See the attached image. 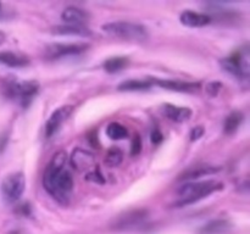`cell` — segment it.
<instances>
[{"mask_svg": "<svg viewBox=\"0 0 250 234\" xmlns=\"http://www.w3.org/2000/svg\"><path fill=\"white\" fill-rule=\"evenodd\" d=\"M153 87L151 79H128L120 83L117 89L120 92H142V90H148Z\"/></svg>", "mask_w": 250, "mask_h": 234, "instance_id": "obj_17", "label": "cell"}, {"mask_svg": "<svg viewBox=\"0 0 250 234\" xmlns=\"http://www.w3.org/2000/svg\"><path fill=\"white\" fill-rule=\"evenodd\" d=\"M26 188V178L23 173L16 172L6 176L2 180L1 190L4 197L10 202H15L22 196Z\"/></svg>", "mask_w": 250, "mask_h": 234, "instance_id": "obj_7", "label": "cell"}, {"mask_svg": "<svg viewBox=\"0 0 250 234\" xmlns=\"http://www.w3.org/2000/svg\"><path fill=\"white\" fill-rule=\"evenodd\" d=\"M231 223L226 219H215L200 229V234H225L231 229Z\"/></svg>", "mask_w": 250, "mask_h": 234, "instance_id": "obj_19", "label": "cell"}, {"mask_svg": "<svg viewBox=\"0 0 250 234\" xmlns=\"http://www.w3.org/2000/svg\"><path fill=\"white\" fill-rule=\"evenodd\" d=\"M61 19L67 24H76V26H84L90 19V15L85 10L76 6H68L61 14Z\"/></svg>", "mask_w": 250, "mask_h": 234, "instance_id": "obj_13", "label": "cell"}, {"mask_svg": "<svg viewBox=\"0 0 250 234\" xmlns=\"http://www.w3.org/2000/svg\"><path fill=\"white\" fill-rule=\"evenodd\" d=\"M163 139H164L163 133H161L159 129L155 128L153 132H151V141H153L154 144H159Z\"/></svg>", "mask_w": 250, "mask_h": 234, "instance_id": "obj_28", "label": "cell"}, {"mask_svg": "<svg viewBox=\"0 0 250 234\" xmlns=\"http://www.w3.org/2000/svg\"><path fill=\"white\" fill-rule=\"evenodd\" d=\"M102 29L109 36L126 39V40L143 41L148 38V31L146 27L139 23H134V22H110V23L104 24Z\"/></svg>", "mask_w": 250, "mask_h": 234, "instance_id": "obj_3", "label": "cell"}, {"mask_svg": "<svg viewBox=\"0 0 250 234\" xmlns=\"http://www.w3.org/2000/svg\"><path fill=\"white\" fill-rule=\"evenodd\" d=\"M87 179L92 180V182H97V183H104V179H103L102 175H100L99 170H95L94 172H90L87 175Z\"/></svg>", "mask_w": 250, "mask_h": 234, "instance_id": "obj_27", "label": "cell"}, {"mask_svg": "<svg viewBox=\"0 0 250 234\" xmlns=\"http://www.w3.org/2000/svg\"><path fill=\"white\" fill-rule=\"evenodd\" d=\"M181 22L185 26L192 27V28H198V27H204L211 22V17L205 14H199L195 11H187L182 12L180 16Z\"/></svg>", "mask_w": 250, "mask_h": 234, "instance_id": "obj_14", "label": "cell"}, {"mask_svg": "<svg viewBox=\"0 0 250 234\" xmlns=\"http://www.w3.org/2000/svg\"><path fill=\"white\" fill-rule=\"evenodd\" d=\"M224 184L217 180H205V182H188L183 184L178 189L180 200L175 204V206H187V205L194 204L199 200L204 199L208 195L221 190Z\"/></svg>", "mask_w": 250, "mask_h": 234, "instance_id": "obj_2", "label": "cell"}, {"mask_svg": "<svg viewBox=\"0 0 250 234\" xmlns=\"http://www.w3.org/2000/svg\"><path fill=\"white\" fill-rule=\"evenodd\" d=\"M163 111L168 119L173 122H186L192 116V110L185 106H176V105L165 104L163 106Z\"/></svg>", "mask_w": 250, "mask_h": 234, "instance_id": "obj_15", "label": "cell"}, {"mask_svg": "<svg viewBox=\"0 0 250 234\" xmlns=\"http://www.w3.org/2000/svg\"><path fill=\"white\" fill-rule=\"evenodd\" d=\"M106 136L114 140H121V139H126L128 136V131L124 124L114 122V123H110L107 126Z\"/></svg>", "mask_w": 250, "mask_h": 234, "instance_id": "obj_22", "label": "cell"}, {"mask_svg": "<svg viewBox=\"0 0 250 234\" xmlns=\"http://www.w3.org/2000/svg\"><path fill=\"white\" fill-rule=\"evenodd\" d=\"M5 39H6V36H5V33H2V32L0 31V45H1V44L4 43Z\"/></svg>", "mask_w": 250, "mask_h": 234, "instance_id": "obj_29", "label": "cell"}, {"mask_svg": "<svg viewBox=\"0 0 250 234\" xmlns=\"http://www.w3.org/2000/svg\"><path fill=\"white\" fill-rule=\"evenodd\" d=\"M204 133H205L204 127H203V126H195L194 128L190 131V134H189L190 140H192V141L198 140V139H200L203 136H204Z\"/></svg>", "mask_w": 250, "mask_h": 234, "instance_id": "obj_24", "label": "cell"}, {"mask_svg": "<svg viewBox=\"0 0 250 234\" xmlns=\"http://www.w3.org/2000/svg\"><path fill=\"white\" fill-rule=\"evenodd\" d=\"M122 158H124V153L116 146H112L111 149L107 150L106 156H105V163L109 167H116L122 162Z\"/></svg>", "mask_w": 250, "mask_h": 234, "instance_id": "obj_23", "label": "cell"}, {"mask_svg": "<svg viewBox=\"0 0 250 234\" xmlns=\"http://www.w3.org/2000/svg\"><path fill=\"white\" fill-rule=\"evenodd\" d=\"M73 107L67 105V106H61L58 110L51 114V116L49 117L48 122L45 124V136L46 138H51L56 132L60 129L61 124L66 121V119L70 117L71 112H72Z\"/></svg>", "mask_w": 250, "mask_h": 234, "instance_id": "obj_9", "label": "cell"}, {"mask_svg": "<svg viewBox=\"0 0 250 234\" xmlns=\"http://www.w3.org/2000/svg\"><path fill=\"white\" fill-rule=\"evenodd\" d=\"M67 155L65 151H58L51 157L43 176V185L46 192L61 205H67L73 190V179L66 170Z\"/></svg>", "mask_w": 250, "mask_h": 234, "instance_id": "obj_1", "label": "cell"}, {"mask_svg": "<svg viewBox=\"0 0 250 234\" xmlns=\"http://www.w3.org/2000/svg\"><path fill=\"white\" fill-rule=\"evenodd\" d=\"M153 85L164 88L167 90L180 93H194L202 88L200 83L195 82H182V80H171V79H159V78H150Z\"/></svg>", "mask_w": 250, "mask_h": 234, "instance_id": "obj_10", "label": "cell"}, {"mask_svg": "<svg viewBox=\"0 0 250 234\" xmlns=\"http://www.w3.org/2000/svg\"><path fill=\"white\" fill-rule=\"evenodd\" d=\"M71 166L78 172H84L95 166V157L92 153L83 149L77 148L72 151L71 155Z\"/></svg>", "mask_w": 250, "mask_h": 234, "instance_id": "obj_11", "label": "cell"}, {"mask_svg": "<svg viewBox=\"0 0 250 234\" xmlns=\"http://www.w3.org/2000/svg\"><path fill=\"white\" fill-rule=\"evenodd\" d=\"M141 150H142V141H141V138H139V136H134L133 141H132L131 155H132V156L138 155V154L141 153Z\"/></svg>", "mask_w": 250, "mask_h": 234, "instance_id": "obj_25", "label": "cell"}, {"mask_svg": "<svg viewBox=\"0 0 250 234\" xmlns=\"http://www.w3.org/2000/svg\"><path fill=\"white\" fill-rule=\"evenodd\" d=\"M220 171H221V167H219V166L197 165L193 166V167H189L185 172L181 173V176L178 177V180H182V182H193V180H197L199 178L205 177V176L215 175V173L220 172Z\"/></svg>", "mask_w": 250, "mask_h": 234, "instance_id": "obj_12", "label": "cell"}, {"mask_svg": "<svg viewBox=\"0 0 250 234\" xmlns=\"http://www.w3.org/2000/svg\"><path fill=\"white\" fill-rule=\"evenodd\" d=\"M89 48L88 44L83 43H71V44H62L55 43L50 44L45 48V56L48 58H59L63 56L70 55H78V54L84 53Z\"/></svg>", "mask_w": 250, "mask_h": 234, "instance_id": "obj_8", "label": "cell"}, {"mask_svg": "<svg viewBox=\"0 0 250 234\" xmlns=\"http://www.w3.org/2000/svg\"><path fill=\"white\" fill-rule=\"evenodd\" d=\"M0 63L10 66V67H23L29 63L26 56L19 55L12 51H1L0 53Z\"/></svg>", "mask_w": 250, "mask_h": 234, "instance_id": "obj_18", "label": "cell"}, {"mask_svg": "<svg viewBox=\"0 0 250 234\" xmlns=\"http://www.w3.org/2000/svg\"><path fill=\"white\" fill-rule=\"evenodd\" d=\"M129 60L125 56H115V58H107L104 62V70L109 73H116L125 70L128 66Z\"/></svg>", "mask_w": 250, "mask_h": 234, "instance_id": "obj_20", "label": "cell"}, {"mask_svg": "<svg viewBox=\"0 0 250 234\" xmlns=\"http://www.w3.org/2000/svg\"><path fill=\"white\" fill-rule=\"evenodd\" d=\"M221 87H222V84H221V83H219V82L210 83V84L208 85V88H207L208 94L211 95V97H216L217 93H219L220 89H221Z\"/></svg>", "mask_w": 250, "mask_h": 234, "instance_id": "obj_26", "label": "cell"}, {"mask_svg": "<svg viewBox=\"0 0 250 234\" xmlns=\"http://www.w3.org/2000/svg\"><path fill=\"white\" fill-rule=\"evenodd\" d=\"M148 211L146 209H136L120 214L112 222V228L116 231H131L143 226L148 219Z\"/></svg>", "mask_w": 250, "mask_h": 234, "instance_id": "obj_6", "label": "cell"}, {"mask_svg": "<svg viewBox=\"0 0 250 234\" xmlns=\"http://www.w3.org/2000/svg\"><path fill=\"white\" fill-rule=\"evenodd\" d=\"M244 119V115L241 111H233L227 116L226 121H225V133L226 134H233L237 132V129L241 127L242 122Z\"/></svg>", "mask_w": 250, "mask_h": 234, "instance_id": "obj_21", "label": "cell"}, {"mask_svg": "<svg viewBox=\"0 0 250 234\" xmlns=\"http://www.w3.org/2000/svg\"><path fill=\"white\" fill-rule=\"evenodd\" d=\"M39 90L36 80H11L6 84V94L11 99L17 100L22 106H28Z\"/></svg>", "mask_w": 250, "mask_h": 234, "instance_id": "obj_4", "label": "cell"}, {"mask_svg": "<svg viewBox=\"0 0 250 234\" xmlns=\"http://www.w3.org/2000/svg\"><path fill=\"white\" fill-rule=\"evenodd\" d=\"M220 65L224 67L226 72L236 76V77L248 79L249 78V50L248 48L242 49L229 58H225L220 60Z\"/></svg>", "mask_w": 250, "mask_h": 234, "instance_id": "obj_5", "label": "cell"}, {"mask_svg": "<svg viewBox=\"0 0 250 234\" xmlns=\"http://www.w3.org/2000/svg\"><path fill=\"white\" fill-rule=\"evenodd\" d=\"M53 34L58 36H80V37H89L92 32L85 26H76V24H65V26L54 27Z\"/></svg>", "mask_w": 250, "mask_h": 234, "instance_id": "obj_16", "label": "cell"}]
</instances>
